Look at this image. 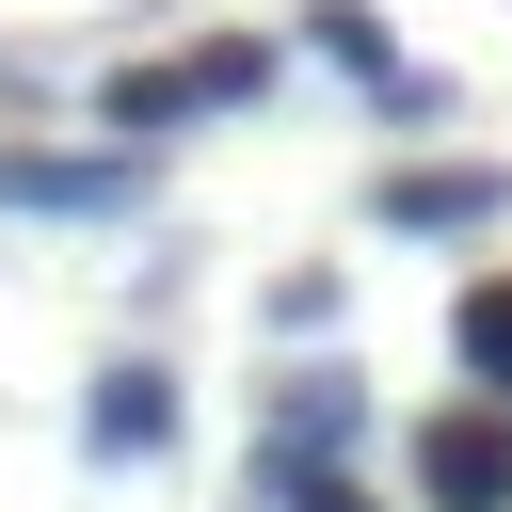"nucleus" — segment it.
Masks as SVG:
<instances>
[{
    "instance_id": "6",
    "label": "nucleus",
    "mask_w": 512,
    "mask_h": 512,
    "mask_svg": "<svg viewBox=\"0 0 512 512\" xmlns=\"http://www.w3.org/2000/svg\"><path fill=\"white\" fill-rule=\"evenodd\" d=\"M320 48H336V64H352V80L384 96V112H448V80H416V64H400V48H384V32L352 16V0H320Z\"/></svg>"
},
{
    "instance_id": "2",
    "label": "nucleus",
    "mask_w": 512,
    "mask_h": 512,
    "mask_svg": "<svg viewBox=\"0 0 512 512\" xmlns=\"http://www.w3.org/2000/svg\"><path fill=\"white\" fill-rule=\"evenodd\" d=\"M416 496H432V512H512V416H496V400L432 416V432H416Z\"/></svg>"
},
{
    "instance_id": "8",
    "label": "nucleus",
    "mask_w": 512,
    "mask_h": 512,
    "mask_svg": "<svg viewBox=\"0 0 512 512\" xmlns=\"http://www.w3.org/2000/svg\"><path fill=\"white\" fill-rule=\"evenodd\" d=\"M128 160H0V208H128Z\"/></svg>"
},
{
    "instance_id": "3",
    "label": "nucleus",
    "mask_w": 512,
    "mask_h": 512,
    "mask_svg": "<svg viewBox=\"0 0 512 512\" xmlns=\"http://www.w3.org/2000/svg\"><path fill=\"white\" fill-rule=\"evenodd\" d=\"M368 208H384L400 240H480V224H512V176H496V160H416V176H384Z\"/></svg>"
},
{
    "instance_id": "7",
    "label": "nucleus",
    "mask_w": 512,
    "mask_h": 512,
    "mask_svg": "<svg viewBox=\"0 0 512 512\" xmlns=\"http://www.w3.org/2000/svg\"><path fill=\"white\" fill-rule=\"evenodd\" d=\"M448 352H464V384L512 416V272H480V288L448 304Z\"/></svg>"
},
{
    "instance_id": "9",
    "label": "nucleus",
    "mask_w": 512,
    "mask_h": 512,
    "mask_svg": "<svg viewBox=\"0 0 512 512\" xmlns=\"http://www.w3.org/2000/svg\"><path fill=\"white\" fill-rule=\"evenodd\" d=\"M256 496H272V512H384V496H368L352 464H320V448H256Z\"/></svg>"
},
{
    "instance_id": "5",
    "label": "nucleus",
    "mask_w": 512,
    "mask_h": 512,
    "mask_svg": "<svg viewBox=\"0 0 512 512\" xmlns=\"http://www.w3.org/2000/svg\"><path fill=\"white\" fill-rule=\"evenodd\" d=\"M352 432H368V400H352V368H288V400H272V432H256V448H320V464H336Z\"/></svg>"
},
{
    "instance_id": "4",
    "label": "nucleus",
    "mask_w": 512,
    "mask_h": 512,
    "mask_svg": "<svg viewBox=\"0 0 512 512\" xmlns=\"http://www.w3.org/2000/svg\"><path fill=\"white\" fill-rule=\"evenodd\" d=\"M80 448H96V464H160V448H176V368H144V352H128V368H96Z\"/></svg>"
},
{
    "instance_id": "1",
    "label": "nucleus",
    "mask_w": 512,
    "mask_h": 512,
    "mask_svg": "<svg viewBox=\"0 0 512 512\" xmlns=\"http://www.w3.org/2000/svg\"><path fill=\"white\" fill-rule=\"evenodd\" d=\"M240 96H272V48H256V32H208V48H176V64H128V80L96 96V128L128 144V128H192V112H240Z\"/></svg>"
}]
</instances>
